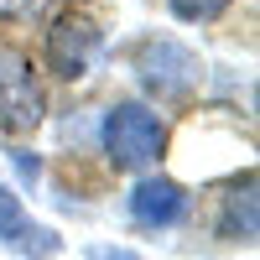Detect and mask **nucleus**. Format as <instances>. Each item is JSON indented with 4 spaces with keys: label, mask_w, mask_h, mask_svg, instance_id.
<instances>
[{
    "label": "nucleus",
    "mask_w": 260,
    "mask_h": 260,
    "mask_svg": "<svg viewBox=\"0 0 260 260\" xmlns=\"http://www.w3.org/2000/svg\"><path fill=\"white\" fill-rule=\"evenodd\" d=\"M89 260H141V255H130V250H94Z\"/></svg>",
    "instance_id": "9b49d317"
},
{
    "label": "nucleus",
    "mask_w": 260,
    "mask_h": 260,
    "mask_svg": "<svg viewBox=\"0 0 260 260\" xmlns=\"http://www.w3.org/2000/svg\"><path fill=\"white\" fill-rule=\"evenodd\" d=\"M0 245H16L21 255H37V260H47V255H57V250H62L52 229H42V224H31V219H26L21 198H16L6 182H0Z\"/></svg>",
    "instance_id": "423d86ee"
},
{
    "label": "nucleus",
    "mask_w": 260,
    "mask_h": 260,
    "mask_svg": "<svg viewBox=\"0 0 260 260\" xmlns=\"http://www.w3.org/2000/svg\"><path fill=\"white\" fill-rule=\"evenodd\" d=\"M136 73L151 94L161 99H182L192 83H198V57H192L182 42H146L136 52Z\"/></svg>",
    "instance_id": "20e7f679"
},
{
    "label": "nucleus",
    "mask_w": 260,
    "mask_h": 260,
    "mask_svg": "<svg viewBox=\"0 0 260 260\" xmlns=\"http://www.w3.org/2000/svg\"><path fill=\"white\" fill-rule=\"evenodd\" d=\"M187 208H192L187 187H177L172 177H141L125 198V213L136 229H172L187 219Z\"/></svg>",
    "instance_id": "39448f33"
},
{
    "label": "nucleus",
    "mask_w": 260,
    "mask_h": 260,
    "mask_svg": "<svg viewBox=\"0 0 260 260\" xmlns=\"http://www.w3.org/2000/svg\"><path fill=\"white\" fill-rule=\"evenodd\" d=\"M99 136H104V156H110L120 172H146V167H156L161 151H167V125L141 99H120L115 110L104 115Z\"/></svg>",
    "instance_id": "f257e3e1"
},
{
    "label": "nucleus",
    "mask_w": 260,
    "mask_h": 260,
    "mask_svg": "<svg viewBox=\"0 0 260 260\" xmlns=\"http://www.w3.org/2000/svg\"><path fill=\"white\" fill-rule=\"evenodd\" d=\"M99 47H104V37H99V26L83 11H68V16H57L47 26V68L57 78H68V83L94 68Z\"/></svg>",
    "instance_id": "7ed1b4c3"
},
{
    "label": "nucleus",
    "mask_w": 260,
    "mask_h": 260,
    "mask_svg": "<svg viewBox=\"0 0 260 260\" xmlns=\"http://www.w3.org/2000/svg\"><path fill=\"white\" fill-rule=\"evenodd\" d=\"M224 234L240 240V245L255 240V182L250 177H245V187H234L224 198Z\"/></svg>",
    "instance_id": "0eeeda50"
},
{
    "label": "nucleus",
    "mask_w": 260,
    "mask_h": 260,
    "mask_svg": "<svg viewBox=\"0 0 260 260\" xmlns=\"http://www.w3.org/2000/svg\"><path fill=\"white\" fill-rule=\"evenodd\" d=\"M37 125H42V83L21 52L0 47V130L26 136Z\"/></svg>",
    "instance_id": "f03ea898"
},
{
    "label": "nucleus",
    "mask_w": 260,
    "mask_h": 260,
    "mask_svg": "<svg viewBox=\"0 0 260 260\" xmlns=\"http://www.w3.org/2000/svg\"><path fill=\"white\" fill-rule=\"evenodd\" d=\"M229 6H234V0H167V11L177 21H213V16H224Z\"/></svg>",
    "instance_id": "6e6552de"
},
{
    "label": "nucleus",
    "mask_w": 260,
    "mask_h": 260,
    "mask_svg": "<svg viewBox=\"0 0 260 260\" xmlns=\"http://www.w3.org/2000/svg\"><path fill=\"white\" fill-rule=\"evenodd\" d=\"M42 0H0V16H31Z\"/></svg>",
    "instance_id": "9d476101"
},
{
    "label": "nucleus",
    "mask_w": 260,
    "mask_h": 260,
    "mask_svg": "<svg viewBox=\"0 0 260 260\" xmlns=\"http://www.w3.org/2000/svg\"><path fill=\"white\" fill-rule=\"evenodd\" d=\"M11 161H16V172H21V177H26V182H37V156H31V151H11Z\"/></svg>",
    "instance_id": "1a4fd4ad"
}]
</instances>
